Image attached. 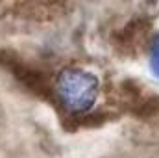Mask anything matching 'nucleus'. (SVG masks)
<instances>
[{
	"label": "nucleus",
	"mask_w": 159,
	"mask_h": 158,
	"mask_svg": "<svg viewBox=\"0 0 159 158\" xmlns=\"http://www.w3.org/2000/svg\"><path fill=\"white\" fill-rule=\"evenodd\" d=\"M56 95L69 114H87L100 97V78L89 69L69 65L56 78Z\"/></svg>",
	"instance_id": "1"
},
{
	"label": "nucleus",
	"mask_w": 159,
	"mask_h": 158,
	"mask_svg": "<svg viewBox=\"0 0 159 158\" xmlns=\"http://www.w3.org/2000/svg\"><path fill=\"white\" fill-rule=\"evenodd\" d=\"M148 65L154 77L159 78V32L150 39V45H148Z\"/></svg>",
	"instance_id": "2"
}]
</instances>
